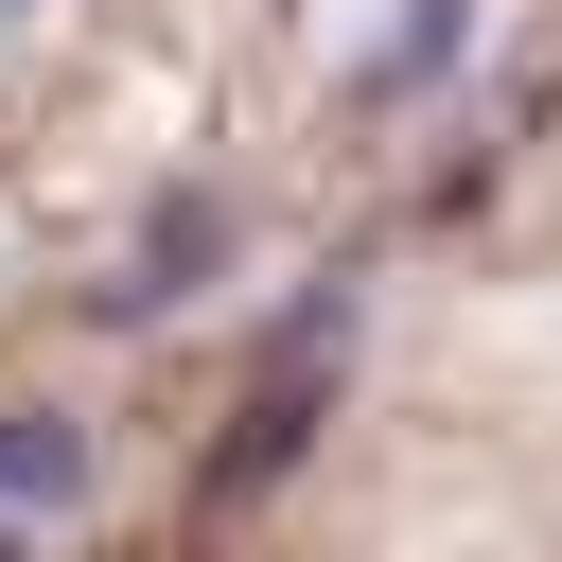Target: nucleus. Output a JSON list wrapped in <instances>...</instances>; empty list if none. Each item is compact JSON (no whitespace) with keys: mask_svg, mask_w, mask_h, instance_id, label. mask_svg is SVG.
<instances>
[{"mask_svg":"<svg viewBox=\"0 0 562 562\" xmlns=\"http://www.w3.org/2000/svg\"><path fill=\"white\" fill-rule=\"evenodd\" d=\"M211 263H228V211H211V193H158V228H140V263L105 281V316H176V299L211 281Z\"/></svg>","mask_w":562,"mask_h":562,"instance_id":"nucleus-1","label":"nucleus"},{"mask_svg":"<svg viewBox=\"0 0 562 562\" xmlns=\"http://www.w3.org/2000/svg\"><path fill=\"white\" fill-rule=\"evenodd\" d=\"M299 439H316V351H281V369H263V404L228 422V492H263Z\"/></svg>","mask_w":562,"mask_h":562,"instance_id":"nucleus-2","label":"nucleus"},{"mask_svg":"<svg viewBox=\"0 0 562 562\" xmlns=\"http://www.w3.org/2000/svg\"><path fill=\"white\" fill-rule=\"evenodd\" d=\"M70 492H88V422L0 404V509H70Z\"/></svg>","mask_w":562,"mask_h":562,"instance_id":"nucleus-3","label":"nucleus"},{"mask_svg":"<svg viewBox=\"0 0 562 562\" xmlns=\"http://www.w3.org/2000/svg\"><path fill=\"white\" fill-rule=\"evenodd\" d=\"M457 53H474V0H404V18H386V53H369V88H439Z\"/></svg>","mask_w":562,"mask_h":562,"instance_id":"nucleus-4","label":"nucleus"},{"mask_svg":"<svg viewBox=\"0 0 562 562\" xmlns=\"http://www.w3.org/2000/svg\"><path fill=\"white\" fill-rule=\"evenodd\" d=\"M0 562H18V544H0Z\"/></svg>","mask_w":562,"mask_h":562,"instance_id":"nucleus-5","label":"nucleus"}]
</instances>
